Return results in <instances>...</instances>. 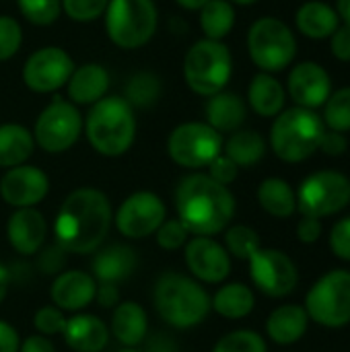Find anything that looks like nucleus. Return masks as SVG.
I'll use <instances>...</instances> for the list:
<instances>
[{
	"label": "nucleus",
	"instance_id": "obj_1",
	"mask_svg": "<svg viewBox=\"0 0 350 352\" xmlns=\"http://www.w3.org/2000/svg\"><path fill=\"white\" fill-rule=\"evenodd\" d=\"M111 223L109 198L97 188H76L60 204L54 235L68 254H95L107 237Z\"/></svg>",
	"mask_w": 350,
	"mask_h": 352
},
{
	"label": "nucleus",
	"instance_id": "obj_2",
	"mask_svg": "<svg viewBox=\"0 0 350 352\" xmlns=\"http://www.w3.org/2000/svg\"><path fill=\"white\" fill-rule=\"evenodd\" d=\"M177 221L194 237H212L235 217V196L208 173L186 175L175 190Z\"/></svg>",
	"mask_w": 350,
	"mask_h": 352
},
{
	"label": "nucleus",
	"instance_id": "obj_3",
	"mask_svg": "<svg viewBox=\"0 0 350 352\" xmlns=\"http://www.w3.org/2000/svg\"><path fill=\"white\" fill-rule=\"evenodd\" d=\"M153 303L159 318L177 330H188L210 314V295L196 280L179 272H165L153 289Z\"/></svg>",
	"mask_w": 350,
	"mask_h": 352
},
{
	"label": "nucleus",
	"instance_id": "obj_4",
	"mask_svg": "<svg viewBox=\"0 0 350 352\" xmlns=\"http://www.w3.org/2000/svg\"><path fill=\"white\" fill-rule=\"evenodd\" d=\"M85 134L95 153L103 157H122L136 138L134 107L124 97H103L91 105L85 120Z\"/></svg>",
	"mask_w": 350,
	"mask_h": 352
},
{
	"label": "nucleus",
	"instance_id": "obj_5",
	"mask_svg": "<svg viewBox=\"0 0 350 352\" xmlns=\"http://www.w3.org/2000/svg\"><path fill=\"white\" fill-rule=\"evenodd\" d=\"M324 132V120L314 109H283L270 128V146L281 161L301 163L320 151Z\"/></svg>",
	"mask_w": 350,
	"mask_h": 352
},
{
	"label": "nucleus",
	"instance_id": "obj_6",
	"mask_svg": "<svg viewBox=\"0 0 350 352\" xmlns=\"http://www.w3.org/2000/svg\"><path fill=\"white\" fill-rule=\"evenodd\" d=\"M231 74L233 58L223 41L204 37L188 50L184 60V78L196 95L212 97L225 91Z\"/></svg>",
	"mask_w": 350,
	"mask_h": 352
},
{
	"label": "nucleus",
	"instance_id": "obj_7",
	"mask_svg": "<svg viewBox=\"0 0 350 352\" xmlns=\"http://www.w3.org/2000/svg\"><path fill=\"white\" fill-rule=\"evenodd\" d=\"M157 25L155 0H109L105 8L107 35L122 50H136L149 43Z\"/></svg>",
	"mask_w": 350,
	"mask_h": 352
},
{
	"label": "nucleus",
	"instance_id": "obj_8",
	"mask_svg": "<svg viewBox=\"0 0 350 352\" xmlns=\"http://www.w3.org/2000/svg\"><path fill=\"white\" fill-rule=\"evenodd\" d=\"M252 62L268 74L285 70L297 56V39L287 23L274 16L258 19L248 33Z\"/></svg>",
	"mask_w": 350,
	"mask_h": 352
},
{
	"label": "nucleus",
	"instance_id": "obj_9",
	"mask_svg": "<svg viewBox=\"0 0 350 352\" xmlns=\"http://www.w3.org/2000/svg\"><path fill=\"white\" fill-rule=\"evenodd\" d=\"M167 153L184 169H202L223 153V136L206 122H186L171 130Z\"/></svg>",
	"mask_w": 350,
	"mask_h": 352
},
{
	"label": "nucleus",
	"instance_id": "obj_10",
	"mask_svg": "<svg viewBox=\"0 0 350 352\" xmlns=\"http://www.w3.org/2000/svg\"><path fill=\"white\" fill-rule=\"evenodd\" d=\"M85 130V120L74 103L56 97L35 120L33 140L35 144L52 155L64 153L76 144Z\"/></svg>",
	"mask_w": 350,
	"mask_h": 352
},
{
	"label": "nucleus",
	"instance_id": "obj_11",
	"mask_svg": "<svg viewBox=\"0 0 350 352\" xmlns=\"http://www.w3.org/2000/svg\"><path fill=\"white\" fill-rule=\"evenodd\" d=\"M305 311L309 320L326 328L350 324V272L332 270L324 274L307 293Z\"/></svg>",
	"mask_w": 350,
	"mask_h": 352
},
{
	"label": "nucleus",
	"instance_id": "obj_12",
	"mask_svg": "<svg viewBox=\"0 0 350 352\" xmlns=\"http://www.w3.org/2000/svg\"><path fill=\"white\" fill-rule=\"evenodd\" d=\"M350 204V179L340 171H318L305 177L297 192V210L303 217H330Z\"/></svg>",
	"mask_w": 350,
	"mask_h": 352
},
{
	"label": "nucleus",
	"instance_id": "obj_13",
	"mask_svg": "<svg viewBox=\"0 0 350 352\" xmlns=\"http://www.w3.org/2000/svg\"><path fill=\"white\" fill-rule=\"evenodd\" d=\"M165 219V202L155 192L146 190L130 194L113 214V223L126 239H144L155 235Z\"/></svg>",
	"mask_w": 350,
	"mask_h": 352
},
{
	"label": "nucleus",
	"instance_id": "obj_14",
	"mask_svg": "<svg viewBox=\"0 0 350 352\" xmlns=\"http://www.w3.org/2000/svg\"><path fill=\"white\" fill-rule=\"evenodd\" d=\"M248 262H250V276L264 295L281 299L295 291L299 272L295 262L285 252L260 248Z\"/></svg>",
	"mask_w": 350,
	"mask_h": 352
},
{
	"label": "nucleus",
	"instance_id": "obj_15",
	"mask_svg": "<svg viewBox=\"0 0 350 352\" xmlns=\"http://www.w3.org/2000/svg\"><path fill=\"white\" fill-rule=\"evenodd\" d=\"M74 62L62 47L45 45L33 52L23 66V80L33 93H54L66 87Z\"/></svg>",
	"mask_w": 350,
	"mask_h": 352
},
{
	"label": "nucleus",
	"instance_id": "obj_16",
	"mask_svg": "<svg viewBox=\"0 0 350 352\" xmlns=\"http://www.w3.org/2000/svg\"><path fill=\"white\" fill-rule=\"evenodd\" d=\"M184 258L190 274L206 285L223 283L231 272V256L225 245L212 237H192L184 245Z\"/></svg>",
	"mask_w": 350,
	"mask_h": 352
},
{
	"label": "nucleus",
	"instance_id": "obj_17",
	"mask_svg": "<svg viewBox=\"0 0 350 352\" xmlns=\"http://www.w3.org/2000/svg\"><path fill=\"white\" fill-rule=\"evenodd\" d=\"M50 192L47 175L35 165H19L6 169L0 177V198L17 208H35Z\"/></svg>",
	"mask_w": 350,
	"mask_h": 352
},
{
	"label": "nucleus",
	"instance_id": "obj_18",
	"mask_svg": "<svg viewBox=\"0 0 350 352\" xmlns=\"http://www.w3.org/2000/svg\"><path fill=\"white\" fill-rule=\"evenodd\" d=\"M287 91L291 99L297 103V107L316 111L328 101L332 93V80L324 66L307 60V62L297 64L291 70L289 80H287Z\"/></svg>",
	"mask_w": 350,
	"mask_h": 352
},
{
	"label": "nucleus",
	"instance_id": "obj_19",
	"mask_svg": "<svg viewBox=\"0 0 350 352\" xmlns=\"http://www.w3.org/2000/svg\"><path fill=\"white\" fill-rule=\"evenodd\" d=\"M97 293V280L83 272V270H64L56 274L50 297L54 305L62 311H72L78 314L80 309L89 307L95 301Z\"/></svg>",
	"mask_w": 350,
	"mask_h": 352
},
{
	"label": "nucleus",
	"instance_id": "obj_20",
	"mask_svg": "<svg viewBox=\"0 0 350 352\" xmlns=\"http://www.w3.org/2000/svg\"><path fill=\"white\" fill-rule=\"evenodd\" d=\"M6 235L17 254L35 256L47 237L45 217L37 208H17L6 223Z\"/></svg>",
	"mask_w": 350,
	"mask_h": 352
},
{
	"label": "nucleus",
	"instance_id": "obj_21",
	"mask_svg": "<svg viewBox=\"0 0 350 352\" xmlns=\"http://www.w3.org/2000/svg\"><path fill=\"white\" fill-rule=\"evenodd\" d=\"M68 101L74 105H95L103 97H107L109 91V72L97 64L89 62L83 66H74L68 82Z\"/></svg>",
	"mask_w": 350,
	"mask_h": 352
},
{
	"label": "nucleus",
	"instance_id": "obj_22",
	"mask_svg": "<svg viewBox=\"0 0 350 352\" xmlns=\"http://www.w3.org/2000/svg\"><path fill=\"white\" fill-rule=\"evenodd\" d=\"M64 342L74 352H101L109 342V326L91 314H76L66 320Z\"/></svg>",
	"mask_w": 350,
	"mask_h": 352
},
{
	"label": "nucleus",
	"instance_id": "obj_23",
	"mask_svg": "<svg viewBox=\"0 0 350 352\" xmlns=\"http://www.w3.org/2000/svg\"><path fill=\"white\" fill-rule=\"evenodd\" d=\"M109 334L124 344L126 349H134L144 342L149 336V318L140 303L136 301H124L113 307Z\"/></svg>",
	"mask_w": 350,
	"mask_h": 352
},
{
	"label": "nucleus",
	"instance_id": "obj_24",
	"mask_svg": "<svg viewBox=\"0 0 350 352\" xmlns=\"http://www.w3.org/2000/svg\"><path fill=\"white\" fill-rule=\"evenodd\" d=\"M138 258L136 252L128 245H109L105 250H97L93 258V278L97 283L118 285L126 280L136 270Z\"/></svg>",
	"mask_w": 350,
	"mask_h": 352
},
{
	"label": "nucleus",
	"instance_id": "obj_25",
	"mask_svg": "<svg viewBox=\"0 0 350 352\" xmlns=\"http://www.w3.org/2000/svg\"><path fill=\"white\" fill-rule=\"evenodd\" d=\"M245 116H248V107L237 93L221 91V93L208 97L206 124L210 128H215L219 134H223V132L233 134L235 130H239L241 124L245 122Z\"/></svg>",
	"mask_w": 350,
	"mask_h": 352
},
{
	"label": "nucleus",
	"instance_id": "obj_26",
	"mask_svg": "<svg viewBox=\"0 0 350 352\" xmlns=\"http://www.w3.org/2000/svg\"><path fill=\"white\" fill-rule=\"evenodd\" d=\"M250 107L262 118H276L285 109L287 91L268 72H258L248 87Z\"/></svg>",
	"mask_w": 350,
	"mask_h": 352
},
{
	"label": "nucleus",
	"instance_id": "obj_27",
	"mask_svg": "<svg viewBox=\"0 0 350 352\" xmlns=\"http://www.w3.org/2000/svg\"><path fill=\"white\" fill-rule=\"evenodd\" d=\"M309 316L301 305H281L266 322V332L276 344H295L307 332Z\"/></svg>",
	"mask_w": 350,
	"mask_h": 352
},
{
	"label": "nucleus",
	"instance_id": "obj_28",
	"mask_svg": "<svg viewBox=\"0 0 350 352\" xmlns=\"http://www.w3.org/2000/svg\"><path fill=\"white\" fill-rule=\"evenodd\" d=\"M295 25L309 39H326L338 29L340 19L338 12L326 2L311 0L301 4V8L295 14Z\"/></svg>",
	"mask_w": 350,
	"mask_h": 352
},
{
	"label": "nucleus",
	"instance_id": "obj_29",
	"mask_svg": "<svg viewBox=\"0 0 350 352\" xmlns=\"http://www.w3.org/2000/svg\"><path fill=\"white\" fill-rule=\"evenodd\" d=\"M33 132L21 124H0V167L12 169L25 165L33 155Z\"/></svg>",
	"mask_w": 350,
	"mask_h": 352
},
{
	"label": "nucleus",
	"instance_id": "obj_30",
	"mask_svg": "<svg viewBox=\"0 0 350 352\" xmlns=\"http://www.w3.org/2000/svg\"><path fill=\"white\" fill-rule=\"evenodd\" d=\"M254 291L241 283H229L210 297V309L225 320H241L254 311Z\"/></svg>",
	"mask_w": 350,
	"mask_h": 352
},
{
	"label": "nucleus",
	"instance_id": "obj_31",
	"mask_svg": "<svg viewBox=\"0 0 350 352\" xmlns=\"http://www.w3.org/2000/svg\"><path fill=\"white\" fill-rule=\"evenodd\" d=\"M258 202L268 214L278 219H287L297 210V194L281 177H268L260 184Z\"/></svg>",
	"mask_w": 350,
	"mask_h": 352
},
{
	"label": "nucleus",
	"instance_id": "obj_32",
	"mask_svg": "<svg viewBox=\"0 0 350 352\" xmlns=\"http://www.w3.org/2000/svg\"><path fill=\"white\" fill-rule=\"evenodd\" d=\"M223 155H227L237 167H252L266 155V142L262 134L254 130H235L227 142H223Z\"/></svg>",
	"mask_w": 350,
	"mask_h": 352
},
{
	"label": "nucleus",
	"instance_id": "obj_33",
	"mask_svg": "<svg viewBox=\"0 0 350 352\" xmlns=\"http://www.w3.org/2000/svg\"><path fill=\"white\" fill-rule=\"evenodd\" d=\"M235 25V8L229 0H210L200 8V27L206 39L223 41Z\"/></svg>",
	"mask_w": 350,
	"mask_h": 352
},
{
	"label": "nucleus",
	"instance_id": "obj_34",
	"mask_svg": "<svg viewBox=\"0 0 350 352\" xmlns=\"http://www.w3.org/2000/svg\"><path fill=\"white\" fill-rule=\"evenodd\" d=\"M324 126L334 132H349L350 130V87H342L330 93L328 101L324 103Z\"/></svg>",
	"mask_w": 350,
	"mask_h": 352
},
{
	"label": "nucleus",
	"instance_id": "obj_35",
	"mask_svg": "<svg viewBox=\"0 0 350 352\" xmlns=\"http://www.w3.org/2000/svg\"><path fill=\"white\" fill-rule=\"evenodd\" d=\"M161 95V82L151 72L134 74L126 85V101L132 107H151Z\"/></svg>",
	"mask_w": 350,
	"mask_h": 352
},
{
	"label": "nucleus",
	"instance_id": "obj_36",
	"mask_svg": "<svg viewBox=\"0 0 350 352\" xmlns=\"http://www.w3.org/2000/svg\"><path fill=\"white\" fill-rule=\"evenodd\" d=\"M260 248V235L248 225H233L225 233V250L237 260H250Z\"/></svg>",
	"mask_w": 350,
	"mask_h": 352
},
{
	"label": "nucleus",
	"instance_id": "obj_37",
	"mask_svg": "<svg viewBox=\"0 0 350 352\" xmlns=\"http://www.w3.org/2000/svg\"><path fill=\"white\" fill-rule=\"evenodd\" d=\"M212 352H268L264 338L254 330H235L225 334Z\"/></svg>",
	"mask_w": 350,
	"mask_h": 352
},
{
	"label": "nucleus",
	"instance_id": "obj_38",
	"mask_svg": "<svg viewBox=\"0 0 350 352\" xmlns=\"http://www.w3.org/2000/svg\"><path fill=\"white\" fill-rule=\"evenodd\" d=\"M17 4L23 16L37 27L56 23L62 12V0H17Z\"/></svg>",
	"mask_w": 350,
	"mask_h": 352
},
{
	"label": "nucleus",
	"instance_id": "obj_39",
	"mask_svg": "<svg viewBox=\"0 0 350 352\" xmlns=\"http://www.w3.org/2000/svg\"><path fill=\"white\" fill-rule=\"evenodd\" d=\"M109 0H62V12L76 23H91L105 14Z\"/></svg>",
	"mask_w": 350,
	"mask_h": 352
},
{
	"label": "nucleus",
	"instance_id": "obj_40",
	"mask_svg": "<svg viewBox=\"0 0 350 352\" xmlns=\"http://www.w3.org/2000/svg\"><path fill=\"white\" fill-rule=\"evenodd\" d=\"M23 43V29L17 19L0 16V62L10 60Z\"/></svg>",
	"mask_w": 350,
	"mask_h": 352
},
{
	"label": "nucleus",
	"instance_id": "obj_41",
	"mask_svg": "<svg viewBox=\"0 0 350 352\" xmlns=\"http://www.w3.org/2000/svg\"><path fill=\"white\" fill-rule=\"evenodd\" d=\"M157 243L159 248L163 250H169V252H175V250H182L188 239H190V233L188 229L177 221V219H165L161 223V227L157 229Z\"/></svg>",
	"mask_w": 350,
	"mask_h": 352
},
{
	"label": "nucleus",
	"instance_id": "obj_42",
	"mask_svg": "<svg viewBox=\"0 0 350 352\" xmlns=\"http://www.w3.org/2000/svg\"><path fill=\"white\" fill-rule=\"evenodd\" d=\"M66 326V316L62 309H58L56 305H45L39 307L33 316V328L37 330V334L41 336H54V334H62Z\"/></svg>",
	"mask_w": 350,
	"mask_h": 352
},
{
	"label": "nucleus",
	"instance_id": "obj_43",
	"mask_svg": "<svg viewBox=\"0 0 350 352\" xmlns=\"http://www.w3.org/2000/svg\"><path fill=\"white\" fill-rule=\"evenodd\" d=\"M330 250L336 258L350 262V217L338 221L330 231Z\"/></svg>",
	"mask_w": 350,
	"mask_h": 352
},
{
	"label": "nucleus",
	"instance_id": "obj_44",
	"mask_svg": "<svg viewBox=\"0 0 350 352\" xmlns=\"http://www.w3.org/2000/svg\"><path fill=\"white\" fill-rule=\"evenodd\" d=\"M237 173H239V167H237L227 155H223V153L208 165V175H210L215 182L223 184V186L233 184V182L237 179Z\"/></svg>",
	"mask_w": 350,
	"mask_h": 352
},
{
	"label": "nucleus",
	"instance_id": "obj_45",
	"mask_svg": "<svg viewBox=\"0 0 350 352\" xmlns=\"http://www.w3.org/2000/svg\"><path fill=\"white\" fill-rule=\"evenodd\" d=\"M330 47L336 60L350 62V25H338V29L330 35Z\"/></svg>",
	"mask_w": 350,
	"mask_h": 352
},
{
	"label": "nucleus",
	"instance_id": "obj_46",
	"mask_svg": "<svg viewBox=\"0 0 350 352\" xmlns=\"http://www.w3.org/2000/svg\"><path fill=\"white\" fill-rule=\"evenodd\" d=\"M64 254H68L64 248L60 245H54V248H47L41 258H39V268L43 274H60L62 268H64Z\"/></svg>",
	"mask_w": 350,
	"mask_h": 352
},
{
	"label": "nucleus",
	"instance_id": "obj_47",
	"mask_svg": "<svg viewBox=\"0 0 350 352\" xmlns=\"http://www.w3.org/2000/svg\"><path fill=\"white\" fill-rule=\"evenodd\" d=\"M349 148V140L342 132H334V130H328L324 132L322 136V142H320V151H324L326 155L330 157H340L344 155Z\"/></svg>",
	"mask_w": 350,
	"mask_h": 352
},
{
	"label": "nucleus",
	"instance_id": "obj_48",
	"mask_svg": "<svg viewBox=\"0 0 350 352\" xmlns=\"http://www.w3.org/2000/svg\"><path fill=\"white\" fill-rule=\"evenodd\" d=\"M322 221L316 217H303L297 225V237L301 243H316L322 237Z\"/></svg>",
	"mask_w": 350,
	"mask_h": 352
},
{
	"label": "nucleus",
	"instance_id": "obj_49",
	"mask_svg": "<svg viewBox=\"0 0 350 352\" xmlns=\"http://www.w3.org/2000/svg\"><path fill=\"white\" fill-rule=\"evenodd\" d=\"M142 352H177V342L169 334L157 332V334L144 338V351Z\"/></svg>",
	"mask_w": 350,
	"mask_h": 352
},
{
	"label": "nucleus",
	"instance_id": "obj_50",
	"mask_svg": "<svg viewBox=\"0 0 350 352\" xmlns=\"http://www.w3.org/2000/svg\"><path fill=\"white\" fill-rule=\"evenodd\" d=\"M95 301L105 307V309H111L120 303V289L118 285H111V283H97V293H95Z\"/></svg>",
	"mask_w": 350,
	"mask_h": 352
},
{
	"label": "nucleus",
	"instance_id": "obj_51",
	"mask_svg": "<svg viewBox=\"0 0 350 352\" xmlns=\"http://www.w3.org/2000/svg\"><path fill=\"white\" fill-rule=\"evenodd\" d=\"M21 336L19 332L4 320H0V352H19Z\"/></svg>",
	"mask_w": 350,
	"mask_h": 352
},
{
	"label": "nucleus",
	"instance_id": "obj_52",
	"mask_svg": "<svg viewBox=\"0 0 350 352\" xmlns=\"http://www.w3.org/2000/svg\"><path fill=\"white\" fill-rule=\"evenodd\" d=\"M19 352H56V346L47 336L33 334V336H27L25 340H21Z\"/></svg>",
	"mask_w": 350,
	"mask_h": 352
},
{
	"label": "nucleus",
	"instance_id": "obj_53",
	"mask_svg": "<svg viewBox=\"0 0 350 352\" xmlns=\"http://www.w3.org/2000/svg\"><path fill=\"white\" fill-rule=\"evenodd\" d=\"M8 285H10V276H8V270L0 264V305L2 301L6 299V293H8Z\"/></svg>",
	"mask_w": 350,
	"mask_h": 352
},
{
	"label": "nucleus",
	"instance_id": "obj_54",
	"mask_svg": "<svg viewBox=\"0 0 350 352\" xmlns=\"http://www.w3.org/2000/svg\"><path fill=\"white\" fill-rule=\"evenodd\" d=\"M336 12H338V19L344 21V25H350V0H338Z\"/></svg>",
	"mask_w": 350,
	"mask_h": 352
},
{
	"label": "nucleus",
	"instance_id": "obj_55",
	"mask_svg": "<svg viewBox=\"0 0 350 352\" xmlns=\"http://www.w3.org/2000/svg\"><path fill=\"white\" fill-rule=\"evenodd\" d=\"M182 8H186V10H200L206 2H210V0H175Z\"/></svg>",
	"mask_w": 350,
	"mask_h": 352
},
{
	"label": "nucleus",
	"instance_id": "obj_56",
	"mask_svg": "<svg viewBox=\"0 0 350 352\" xmlns=\"http://www.w3.org/2000/svg\"><path fill=\"white\" fill-rule=\"evenodd\" d=\"M231 4H241V6H250V4H256L258 0H229Z\"/></svg>",
	"mask_w": 350,
	"mask_h": 352
},
{
	"label": "nucleus",
	"instance_id": "obj_57",
	"mask_svg": "<svg viewBox=\"0 0 350 352\" xmlns=\"http://www.w3.org/2000/svg\"><path fill=\"white\" fill-rule=\"evenodd\" d=\"M120 352H142V351H136V349H124V351Z\"/></svg>",
	"mask_w": 350,
	"mask_h": 352
}]
</instances>
